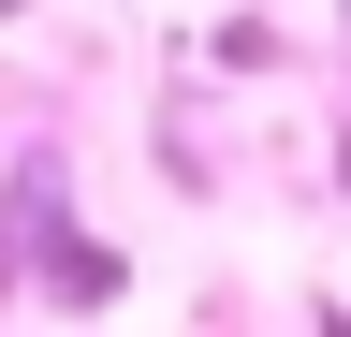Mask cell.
<instances>
[{
    "mask_svg": "<svg viewBox=\"0 0 351 337\" xmlns=\"http://www.w3.org/2000/svg\"><path fill=\"white\" fill-rule=\"evenodd\" d=\"M44 293H59V308H88V293H117V249H73V235H59V249H44Z\"/></svg>",
    "mask_w": 351,
    "mask_h": 337,
    "instance_id": "6da1fadb",
    "label": "cell"
},
{
    "mask_svg": "<svg viewBox=\"0 0 351 337\" xmlns=\"http://www.w3.org/2000/svg\"><path fill=\"white\" fill-rule=\"evenodd\" d=\"M15 15H29V0H0V30H15Z\"/></svg>",
    "mask_w": 351,
    "mask_h": 337,
    "instance_id": "7a4b0ae2",
    "label": "cell"
}]
</instances>
